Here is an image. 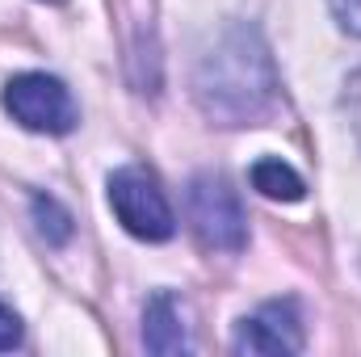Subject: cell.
<instances>
[{"instance_id": "5", "label": "cell", "mask_w": 361, "mask_h": 357, "mask_svg": "<svg viewBox=\"0 0 361 357\" xmlns=\"http://www.w3.org/2000/svg\"><path fill=\"white\" fill-rule=\"evenodd\" d=\"M235 353H298L302 349V324L294 315V303H265L261 311H252L248 320H240L235 337H231Z\"/></svg>"}, {"instance_id": "1", "label": "cell", "mask_w": 361, "mask_h": 357, "mask_svg": "<svg viewBox=\"0 0 361 357\" xmlns=\"http://www.w3.org/2000/svg\"><path fill=\"white\" fill-rule=\"evenodd\" d=\"M193 97L219 126H252L277 105L269 47L252 25H231L193 72Z\"/></svg>"}, {"instance_id": "4", "label": "cell", "mask_w": 361, "mask_h": 357, "mask_svg": "<svg viewBox=\"0 0 361 357\" xmlns=\"http://www.w3.org/2000/svg\"><path fill=\"white\" fill-rule=\"evenodd\" d=\"M4 109L25 126V131H38V135H68L80 114H76V101L63 80L47 76V72H21L4 85Z\"/></svg>"}, {"instance_id": "7", "label": "cell", "mask_w": 361, "mask_h": 357, "mask_svg": "<svg viewBox=\"0 0 361 357\" xmlns=\"http://www.w3.org/2000/svg\"><path fill=\"white\" fill-rule=\"evenodd\" d=\"M252 189H261V193L273 198V202H298V198L307 193L302 177H298L286 160H273V156L252 164Z\"/></svg>"}, {"instance_id": "2", "label": "cell", "mask_w": 361, "mask_h": 357, "mask_svg": "<svg viewBox=\"0 0 361 357\" xmlns=\"http://www.w3.org/2000/svg\"><path fill=\"white\" fill-rule=\"evenodd\" d=\"M185 210L197 231V240L214 253H240L248 244V214L240 206V193L214 173H197L185 189Z\"/></svg>"}, {"instance_id": "8", "label": "cell", "mask_w": 361, "mask_h": 357, "mask_svg": "<svg viewBox=\"0 0 361 357\" xmlns=\"http://www.w3.org/2000/svg\"><path fill=\"white\" fill-rule=\"evenodd\" d=\"M34 223H38V231L47 236V244H68V240H72V214H68L51 193H38V198H34Z\"/></svg>"}, {"instance_id": "3", "label": "cell", "mask_w": 361, "mask_h": 357, "mask_svg": "<svg viewBox=\"0 0 361 357\" xmlns=\"http://www.w3.org/2000/svg\"><path fill=\"white\" fill-rule=\"evenodd\" d=\"M109 206L135 240L160 244L177 231V219H173V206H169L160 181L139 164H126V169L109 173Z\"/></svg>"}, {"instance_id": "9", "label": "cell", "mask_w": 361, "mask_h": 357, "mask_svg": "<svg viewBox=\"0 0 361 357\" xmlns=\"http://www.w3.org/2000/svg\"><path fill=\"white\" fill-rule=\"evenodd\" d=\"M328 4H332V17H336V25H341L345 34L361 38V0H328Z\"/></svg>"}, {"instance_id": "11", "label": "cell", "mask_w": 361, "mask_h": 357, "mask_svg": "<svg viewBox=\"0 0 361 357\" xmlns=\"http://www.w3.org/2000/svg\"><path fill=\"white\" fill-rule=\"evenodd\" d=\"M353 89H357V126H361V76H357V85H353Z\"/></svg>"}, {"instance_id": "6", "label": "cell", "mask_w": 361, "mask_h": 357, "mask_svg": "<svg viewBox=\"0 0 361 357\" xmlns=\"http://www.w3.org/2000/svg\"><path fill=\"white\" fill-rule=\"evenodd\" d=\"M143 349L160 357L173 353H189V332L180 320V307L173 294H152V303L143 307Z\"/></svg>"}, {"instance_id": "10", "label": "cell", "mask_w": 361, "mask_h": 357, "mask_svg": "<svg viewBox=\"0 0 361 357\" xmlns=\"http://www.w3.org/2000/svg\"><path fill=\"white\" fill-rule=\"evenodd\" d=\"M21 345V320L0 303V353H8V349H17Z\"/></svg>"}]
</instances>
